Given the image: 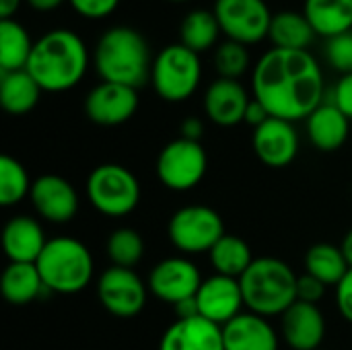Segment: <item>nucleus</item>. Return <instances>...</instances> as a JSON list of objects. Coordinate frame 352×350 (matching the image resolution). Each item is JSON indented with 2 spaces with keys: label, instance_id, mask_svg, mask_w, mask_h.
Returning <instances> with one entry per match:
<instances>
[{
  "label": "nucleus",
  "instance_id": "nucleus-1",
  "mask_svg": "<svg viewBox=\"0 0 352 350\" xmlns=\"http://www.w3.org/2000/svg\"><path fill=\"white\" fill-rule=\"evenodd\" d=\"M252 89L272 118L299 122L324 103V72L307 50L272 47L256 62Z\"/></svg>",
  "mask_w": 352,
  "mask_h": 350
},
{
  "label": "nucleus",
  "instance_id": "nucleus-2",
  "mask_svg": "<svg viewBox=\"0 0 352 350\" xmlns=\"http://www.w3.org/2000/svg\"><path fill=\"white\" fill-rule=\"evenodd\" d=\"M89 50L70 29H52L33 43L27 72L47 93L74 89L89 68Z\"/></svg>",
  "mask_w": 352,
  "mask_h": 350
},
{
  "label": "nucleus",
  "instance_id": "nucleus-3",
  "mask_svg": "<svg viewBox=\"0 0 352 350\" xmlns=\"http://www.w3.org/2000/svg\"><path fill=\"white\" fill-rule=\"evenodd\" d=\"M153 60L144 35L128 25L107 29L93 54V64L101 80L126 85L136 91L151 78Z\"/></svg>",
  "mask_w": 352,
  "mask_h": 350
},
{
  "label": "nucleus",
  "instance_id": "nucleus-4",
  "mask_svg": "<svg viewBox=\"0 0 352 350\" xmlns=\"http://www.w3.org/2000/svg\"><path fill=\"white\" fill-rule=\"evenodd\" d=\"M239 283L248 311L262 318L283 316L297 301L299 276L278 258H256Z\"/></svg>",
  "mask_w": 352,
  "mask_h": 350
},
{
  "label": "nucleus",
  "instance_id": "nucleus-5",
  "mask_svg": "<svg viewBox=\"0 0 352 350\" xmlns=\"http://www.w3.org/2000/svg\"><path fill=\"white\" fill-rule=\"evenodd\" d=\"M47 291L74 295L93 281V256L89 248L74 237H54L35 262Z\"/></svg>",
  "mask_w": 352,
  "mask_h": 350
},
{
  "label": "nucleus",
  "instance_id": "nucleus-6",
  "mask_svg": "<svg viewBox=\"0 0 352 350\" xmlns=\"http://www.w3.org/2000/svg\"><path fill=\"white\" fill-rule=\"evenodd\" d=\"M200 80H202L200 54L188 50L182 43H171L163 47L153 60L151 85L155 93L169 103H179L190 99L196 93Z\"/></svg>",
  "mask_w": 352,
  "mask_h": 350
},
{
  "label": "nucleus",
  "instance_id": "nucleus-7",
  "mask_svg": "<svg viewBox=\"0 0 352 350\" xmlns=\"http://www.w3.org/2000/svg\"><path fill=\"white\" fill-rule=\"evenodd\" d=\"M87 198L97 212L120 219L136 210L140 202V184L128 167L103 163L95 167L87 179Z\"/></svg>",
  "mask_w": 352,
  "mask_h": 350
},
{
  "label": "nucleus",
  "instance_id": "nucleus-8",
  "mask_svg": "<svg viewBox=\"0 0 352 350\" xmlns=\"http://www.w3.org/2000/svg\"><path fill=\"white\" fill-rule=\"evenodd\" d=\"M169 239L182 254H208L225 235L221 215L204 204H190L173 212L167 227Z\"/></svg>",
  "mask_w": 352,
  "mask_h": 350
},
{
  "label": "nucleus",
  "instance_id": "nucleus-9",
  "mask_svg": "<svg viewBox=\"0 0 352 350\" xmlns=\"http://www.w3.org/2000/svg\"><path fill=\"white\" fill-rule=\"evenodd\" d=\"M208 167V157L198 140L175 138L163 146L157 157V177L173 192H188L196 188Z\"/></svg>",
  "mask_w": 352,
  "mask_h": 350
},
{
  "label": "nucleus",
  "instance_id": "nucleus-10",
  "mask_svg": "<svg viewBox=\"0 0 352 350\" xmlns=\"http://www.w3.org/2000/svg\"><path fill=\"white\" fill-rule=\"evenodd\" d=\"M212 12L231 41L252 45L268 37L272 12L264 0H214Z\"/></svg>",
  "mask_w": 352,
  "mask_h": 350
},
{
  "label": "nucleus",
  "instance_id": "nucleus-11",
  "mask_svg": "<svg viewBox=\"0 0 352 350\" xmlns=\"http://www.w3.org/2000/svg\"><path fill=\"white\" fill-rule=\"evenodd\" d=\"M97 295L107 314L120 320H130L144 309L148 285L132 268L111 266L99 276Z\"/></svg>",
  "mask_w": 352,
  "mask_h": 350
},
{
  "label": "nucleus",
  "instance_id": "nucleus-12",
  "mask_svg": "<svg viewBox=\"0 0 352 350\" xmlns=\"http://www.w3.org/2000/svg\"><path fill=\"white\" fill-rule=\"evenodd\" d=\"M202 281L204 278L192 260L184 256H173L153 266L148 274V291L159 301L175 307L179 303L196 299Z\"/></svg>",
  "mask_w": 352,
  "mask_h": 350
},
{
  "label": "nucleus",
  "instance_id": "nucleus-13",
  "mask_svg": "<svg viewBox=\"0 0 352 350\" xmlns=\"http://www.w3.org/2000/svg\"><path fill=\"white\" fill-rule=\"evenodd\" d=\"M196 307L200 318L221 328L227 326L231 320L243 314L245 307L239 278H231L223 274H212L204 278L196 295Z\"/></svg>",
  "mask_w": 352,
  "mask_h": 350
},
{
  "label": "nucleus",
  "instance_id": "nucleus-14",
  "mask_svg": "<svg viewBox=\"0 0 352 350\" xmlns=\"http://www.w3.org/2000/svg\"><path fill=\"white\" fill-rule=\"evenodd\" d=\"M138 109V91L126 85L101 80L85 99L87 118L97 126L126 124Z\"/></svg>",
  "mask_w": 352,
  "mask_h": 350
},
{
  "label": "nucleus",
  "instance_id": "nucleus-15",
  "mask_svg": "<svg viewBox=\"0 0 352 350\" xmlns=\"http://www.w3.org/2000/svg\"><path fill=\"white\" fill-rule=\"evenodd\" d=\"M29 198L35 212L54 225L70 223L78 212V194L62 175L45 173L37 177L31 186Z\"/></svg>",
  "mask_w": 352,
  "mask_h": 350
},
{
  "label": "nucleus",
  "instance_id": "nucleus-16",
  "mask_svg": "<svg viewBox=\"0 0 352 350\" xmlns=\"http://www.w3.org/2000/svg\"><path fill=\"white\" fill-rule=\"evenodd\" d=\"M254 153L256 157L272 169H283L291 165L299 153V134L293 122L280 118H268L262 126L254 130Z\"/></svg>",
  "mask_w": 352,
  "mask_h": 350
},
{
  "label": "nucleus",
  "instance_id": "nucleus-17",
  "mask_svg": "<svg viewBox=\"0 0 352 350\" xmlns=\"http://www.w3.org/2000/svg\"><path fill=\"white\" fill-rule=\"evenodd\" d=\"M280 336L291 350H320L326 336V320L318 305L295 301L280 316Z\"/></svg>",
  "mask_w": 352,
  "mask_h": 350
},
{
  "label": "nucleus",
  "instance_id": "nucleus-18",
  "mask_svg": "<svg viewBox=\"0 0 352 350\" xmlns=\"http://www.w3.org/2000/svg\"><path fill=\"white\" fill-rule=\"evenodd\" d=\"M250 101L252 99L239 80L217 78L204 93V111L217 126L231 128L245 120Z\"/></svg>",
  "mask_w": 352,
  "mask_h": 350
},
{
  "label": "nucleus",
  "instance_id": "nucleus-19",
  "mask_svg": "<svg viewBox=\"0 0 352 350\" xmlns=\"http://www.w3.org/2000/svg\"><path fill=\"white\" fill-rule=\"evenodd\" d=\"M159 350H225L223 328L200 318H179L163 334Z\"/></svg>",
  "mask_w": 352,
  "mask_h": 350
},
{
  "label": "nucleus",
  "instance_id": "nucleus-20",
  "mask_svg": "<svg viewBox=\"0 0 352 350\" xmlns=\"http://www.w3.org/2000/svg\"><path fill=\"white\" fill-rule=\"evenodd\" d=\"M223 342L225 350H278V332L268 318L243 311L223 326Z\"/></svg>",
  "mask_w": 352,
  "mask_h": 350
},
{
  "label": "nucleus",
  "instance_id": "nucleus-21",
  "mask_svg": "<svg viewBox=\"0 0 352 350\" xmlns=\"http://www.w3.org/2000/svg\"><path fill=\"white\" fill-rule=\"evenodd\" d=\"M47 245L41 225L27 215L12 217L2 231V250L10 262L35 264Z\"/></svg>",
  "mask_w": 352,
  "mask_h": 350
},
{
  "label": "nucleus",
  "instance_id": "nucleus-22",
  "mask_svg": "<svg viewBox=\"0 0 352 350\" xmlns=\"http://www.w3.org/2000/svg\"><path fill=\"white\" fill-rule=\"evenodd\" d=\"M307 136L322 153L338 151L351 132V120L338 109L336 103H322L307 120Z\"/></svg>",
  "mask_w": 352,
  "mask_h": 350
},
{
  "label": "nucleus",
  "instance_id": "nucleus-23",
  "mask_svg": "<svg viewBox=\"0 0 352 350\" xmlns=\"http://www.w3.org/2000/svg\"><path fill=\"white\" fill-rule=\"evenodd\" d=\"M303 14L326 39L352 31V0H305Z\"/></svg>",
  "mask_w": 352,
  "mask_h": 350
},
{
  "label": "nucleus",
  "instance_id": "nucleus-24",
  "mask_svg": "<svg viewBox=\"0 0 352 350\" xmlns=\"http://www.w3.org/2000/svg\"><path fill=\"white\" fill-rule=\"evenodd\" d=\"M43 89L27 70L0 72V103L10 116L29 113L41 97Z\"/></svg>",
  "mask_w": 352,
  "mask_h": 350
},
{
  "label": "nucleus",
  "instance_id": "nucleus-25",
  "mask_svg": "<svg viewBox=\"0 0 352 350\" xmlns=\"http://www.w3.org/2000/svg\"><path fill=\"white\" fill-rule=\"evenodd\" d=\"M0 291L10 305H29L47 289L35 264L10 262L2 272Z\"/></svg>",
  "mask_w": 352,
  "mask_h": 350
},
{
  "label": "nucleus",
  "instance_id": "nucleus-26",
  "mask_svg": "<svg viewBox=\"0 0 352 350\" xmlns=\"http://www.w3.org/2000/svg\"><path fill=\"white\" fill-rule=\"evenodd\" d=\"M316 31L303 12L295 10H280L272 14L268 37L274 47L280 50H309L316 39Z\"/></svg>",
  "mask_w": 352,
  "mask_h": 350
},
{
  "label": "nucleus",
  "instance_id": "nucleus-27",
  "mask_svg": "<svg viewBox=\"0 0 352 350\" xmlns=\"http://www.w3.org/2000/svg\"><path fill=\"white\" fill-rule=\"evenodd\" d=\"M33 43L16 19H0V72L25 70Z\"/></svg>",
  "mask_w": 352,
  "mask_h": 350
},
{
  "label": "nucleus",
  "instance_id": "nucleus-28",
  "mask_svg": "<svg viewBox=\"0 0 352 350\" xmlns=\"http://www.w3.org/2000/svg\"><path fill=\"white\" fill-rule=\"evenodd\" d=\"M208 258L217 274L231 276V278H241L256 260L250 243L229 233H225L223 239L208 252Z\"/></svg>",
  "mask_w": 352,
  "mask_h": 350
},
{
  "label": "nucleus",
  "instance_id": "nucleus-29",
  "mask_svg": "<svg viewBox=\"0 0 352 350\" xmlns=\"http://www.w3.org/2000/svg\"><path fill=\"white\" fill-rule=\"evenodd\" d=\"M351 270L342 248L332 243H316L305 254V274L322 281L326 287H336Z\"/></svg>",
  "mask_w": 352,
  "mask_h": 350
},
{
  "label": "nucleus",
  "instance_id": "nucleus-30",
  "mask_svg": "<svg viewBox=\"0 0 352 350\" xmlns=\"http://www.w3.org/2000/svg\"><path fill=\"white\" fill-rule=\"evenodd\" d=\"M221 33L223 31H221V25H219L214 12L206 10V8H198V10L188 12L182 19V25H179L182 41L179 43L196 54H202V52L214 47Z\"/></svg>",
  "mask_w": 352,
  "mask_h": 350
},
{
  "label": "nucleus",
  "instance_id": "nucleus-31",
  "mask_svg": "<svg viewBox=\"0 0 352 350\" xmlns=\"http://www.w3.org/2000/svg\"><path fill=\"white\" fill-rule=\"evenodd\" d=\"M105 250H107V258L111 260L113 266L134 270V266L144 256V241L136 229L120 227V229L111 231V235L107 237Z\"/></svg>",
  "mask_w": 352,
  "mask_h": 350
},
{
  "label": "nucleus",
  "instance_id": "nucleus-32",
  "mask_svg": "<svg viewBox=\"0 0 352 350\" xmlns=\"http://www.w3.org/2000/svg\"><path fill=\"white\" fill-rule=\"evenodd\" d=\"M31 182L27 175V169L10 155L0 157V204L2 206H14L25 196L31 194Z\"/></svg>",
  "mask_w": 352,
  "mask_h": 350
},
{
  "label": "nucleus",
  "instance_id": "nucleus-33",
  "mask_svg": "<svg viewBox=\"0 0 352 350\" xmlns=\"http://www.w3.org/2000/svg\"><path fill=\"white\" fill-rule=\"evenodd\" d=\"M214 68L221 78L239 80V76H243L245 70L250 68L248 45L231 39L219 43V47L214 50Z\"/></svg>",
  "mask_w": 352,
  "mask_h": 350
},
{
  "label": "nucleus",
  "instance_id": "nucleus-34",
  "mask_svg": "<svg viewBox=\"0 0 352 350\" xmlns=\"http://www.w3.org/2000/svg\"><path fill=\"white\" fill-rule=\"evenodd\" d=\"M326 60L328 64L340 72L342 76L344 74H351L352 72V31L349 33H342V35H336V37H330L326 41Z\"/></svg>",
  "mask_w": 352,
  "mask_h": 350
},
{
  "label": "nucleus",
  "instance_id": "nucleus-35",
  "mask_svg": "<svg viewBox=\"0 0 352 350\" xmlns=\"http://www.w3.org/2000/svg\"><path fill=\"white\" fill-rule=\"evenodd\" d=\"M68 2L76 14L91 19V21L109 17L120 4V0H68Z\"/></svg>",
  "mask_w": 352,
  "mask_h": 350
},
{
  "label": "nucleus",
  "instance_id": "nucleus-36",
  "mask_svg": "<svg viewBox=\"0 0 352 350\" xmlns=\"http://www.w3.org/2000/svg\"><path fill=\"white\" fill-rule=\"evenodd\" d=\"M326 285L309 274H303L299 276V283H297V301H305V303H314L318 305L322 301V297L326 295Z\"/></svg>",
  "mask_w": 352,
  "mask_h": 350
},
{
  "label": "nucleus",
  "instance_id": "nucleus-37",
  "mask_svg": "<svg viewBox=\"0 0 352 350\" xmlns=\"http://www.w3.org/2000/svg\"><path fill=\"white\" fill-rule=\"evenodd\" d=\"M332 103L338 105V109L352 120V72L351 74H344L336 87H334V93H332Z\"/></svg>",
  "mask_w": 352,
  "mask_h": 350
},
{
  "label": "nucleus",
  "instance_id": "nucleus-38",
  "mask_svg": "<svg viewBox=\"0 0 352 350\" xmlns=\"http://www.w3.org/2000/svg\"><path fill=\"white\" fill-rule=\"evenodd\" d=\"M336 305L340 316L352 324V268L336 285Z\"/></svg>",
  "mask_w": 352,
  "mask_h": 350
},
{
  "label": "nucleus",
  "instance_id": "nucleus-39",
  "mask_svg": "<svg viewBox=\"0 0 352 350\" xmlns=\"http://www.w3.org/2000/svg\"><path fill=\"white\" fill-rule=\"evenodd\" d=\"M268 118H272V116L268 113V109H266L258 99H252L250 105H248V111H245V120H243V122H248V124L254 126V130H256V128L262 126Z\"/></svg>",
  "mask_w": 352,
  "mask_h": 350
},
{
  "label": "nucleus",
  "instance_id": "nucleus-40",
  "mask_svg": "<svg viewBox=\"0 0 352 350\" xmlns=\"http://www.w3.org/2000/svg\"><path fill=\"white\" fill-rule=\"evenodd\" d=\"M179 132H182V138H188V140H198L200 142V136L204 132V126L198 118H186L179 126Z\"/></svg>",
  "mask_w": 352,
  "mask_h": 350
},
{
  "label": "nucleus",
  "instance_id": "nucleus-41",
  "mask_svg": "<svg viewBox=\"0 0 352 350\" xmlns=\"http://www.w3.org/2000/svg\"><path fill=\"white\" fill-rule=\"evenodd\" d=\"M33 10H39V12H50V10H56L64 0H25Z\"/></svg>",
  "mask_w": 352,
  "mask_h": 350
},
{
  "label": "nucleus",
  "instance_id": "nucleus-42",
  "mask_svg": "<svg viewBox=\"0 0 352 350\" xmlns=\"http://www.w3.org/2000/svg\"><path fill=\"white\" fill-rule=\"evenodd\" d=\"M23 0H0V19H14Z\"/></svg>",
  "mask_w": 352,
  "mask_h": 350
},
{
  "label": "nucleus",
  "instance_id": "nucleus-43",
  "mask_svg": "<svg viewBox=\"0 0 352 350\" xmlns=\"http://www.w3.org/2000/svg\"><path fill=\"white\" fill-rule=\"evenodd\" d=\"M342 254H344V258H346V262H349V266L352 268V229L346 233V237L342 239Z\"/></svg>",
  "mask_w": 352,
  "mask_h": 350
},
{
  "label": "nucleus",
  "instance_id": "nucleus-44",
  "mask_svg": "<svg viewBox=\"0 0 352 350\" xmlns=\"http://www.w3.org/2000/svg\"><path fill=\"white\" fill-rule=\"evenodd\" d=\"M167 2H188V0H167Z\"/></svg>",
  "mask_w": 352,
  "mask_h": 350
}]
</instances>
